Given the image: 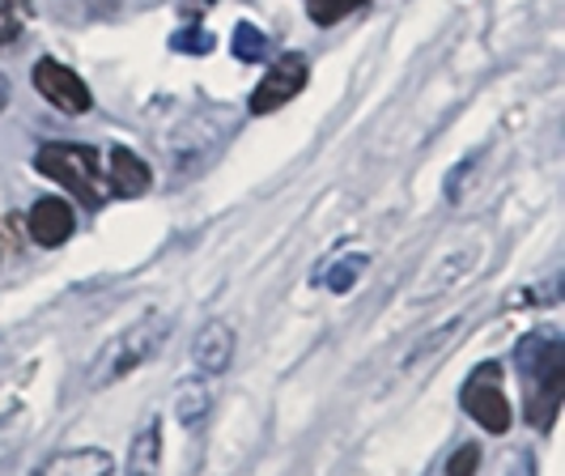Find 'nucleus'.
Masks as SVG:
<instances>
[{"label":"nucleus","mask_w":565,"mask_h":476,"mask_svg":"<svg viewBox=\"0 0 565 476\" xmlns=\"http://www.w3.org/2000/svg\"><path fill=\"white\" fill-rule=\"evenodd\" d=\"M9 107V85H4V77H0V112Z\"/></svg>","instance_id":"nucleus-17"},{"label":"nucleus","mask_w":565,"mask_h":476,"mask_svg":"<svg viewBox=\"0 0 565 476\" xmlns=\"http://www.w3.org/2000/svg\"><path fill=\"white\" fill-rule=\"evenodd\" d=\"M362 268H366V255H353V260H344L340 268H332V277H328V285H332L337 294H344V289H349V285L358 281V273H362Z\"/></svg>","instance_id":"nucleus-16"},{"label":"nucleus","mask_w":565,"mask_h":476,"mask_svg":"<svg viewBox=\"0 0 565 476\" xmlns=\"http://www.w3.org/2000/svg\"><path fill=\"white\" fill-rule=\"evenodd\" d=\"M158 468H162V425L153 421V425H145L141 434L132 438V451H128L124 473L128 476H158Z\"/></svg>","instance_id":"nucleus-10"},{"label":"nucleus","mask_w":565,"mask_h":476,"mask_svg":"<svg viewBox=\"0 0 565 476\" xmlns=\"http://www.w3.org/2000/svg\"><path fill=\"white\" fill-rule=\"evenodd\" d=\"M34 89L64 115H85L94 107L89 85H85L68 64H60V60H39V64H34Z\"/></svg>","instance_id":"nucleus-4"},{"label":"nucleus","mask_w":565,"mask_h":476,"mask_svg":"<svg viewBox=\"0 0 565 476\" xmlns=\"http://www.w3.org/2000/svg\"><path fill=\"white\" fill-rule=\"evenodd\" d=\"M477 468H481V447H472V443H463L447 459V476H477Z\"/></svg>","instance_id":"nucleus-14"},{"label":"nucleus","mask_w":565,"mask_h":476,"mask_svg":"<svg viewBox=\"0 0 565 476\" xmlns=\"http://www.w3.org/2000/svg\"><path fill=\"white\" fill-rule=\"evenodd\" d=\"M366 0H311V22L319 27H337L349 13H358Z\"/></svg>","instance_id":"nucleus-12"},{"label":"nucleus","mask_w":565,"mask_h":476,"mask_svg":"<svg viewBox=\"0 0 565 476\" xmlns=\"http://www.w3.org/2000/svg\"><path fill=\"white\" fill-rule=\"evenodd\" d=\"M170 332V315H145L141 324H132L124 337L115 340L111 349H107V358L98 362V370H94V383L98 388H107V383H115V379H124V374H132L141 362H149L153 353H158V345L167 340Z\"/></svg>","instance_id":"nucleus-2"},{"label":"nucleus","mask_w":565,"mask_h":476,"mask_svg":"<svg viewBox=\"0 0 565 476\" xmlns=\"http://www.w3.org/2000/svg\"><path fill=\"white\" fill-rule=\"evenodd\" d=\"M30 239L39 243V247H60V243H68L73 239V230H77V218H73V204L60 197H43L34 209H30Z\"/></svg>","instance_id":"nucleus-6"},{"label":"nucleus","mask_w":565,"mask_h":476,"mask_svg":"<svg viewBox=\"0 0 565 476\" xmlns=\"http://www.w3.org/2000/svg\"><path fill=\"white\" fill-rule=\"evenodd\" d=\"M204 413H209V392H188V388H183V392H179V421H183V425H196V421H204Z\"/></svg>","instance_id":"nucleus-15"},{"label":"nucleus","mask_w":565,"mask_h":476,"mask_svg":"<svg viewBox=\"0 0 565 476\" xmlns=\"http://www.w3.org/2000/svg\"><path fill=\"white\" fill-rule=\"evenodd\" d=\"M264 47H268V39H264V30H255L252 22H243V27L234 30V56L238 60H259Z\"/></svg>","instance_id":"nucleus-13"},{"label":"nucleus","mask_w":565,"mask_h":476,"mask_svg":"<svg viewBox=\"0 0 565 476\" xmlns=\"http://www.w3.org/2000/svg\"><path fill=\"white\" fill-rule=\"evenodd\" d=\"M111 473H115V459L98 447L64 451V455L47 459V464L39 468V476H111Z\"/></svg>","instance_id":"nucleus-9"},{"label":"nucleus","mask_w":565,"mask_h":476,"mask_svg":"<svg viewBox=\"0 0 565 476\" xmlns=\"http://www.w3.org/2000/svg\"><path fill=\"white\" fill-rule=\"evenodd\" d=\"M149 167L132 149H111V162H107V188L115 197H145L149 192Z\"/></svg>","instance_id":"nucleus-8"},{"label":"nucleus","mask_w":565,"mask_h":476,"mask_svg":"<svg viewBox=\"0 0 565 476\" xmlns=\"http://www.w3.org/2000/svg\"><path fill=\"white\" fill-rule=\"evenodd\" d=\"M192 362H196L200 374H222L230 362H234V328L226 319H213L196 332V345H192Z\"/></svg>","instance_id":"nucleus-7"},{"label":"nucleus","mask_w":565,"mask_h":476,"mask_svg":"<svg viewBox=\"0 0 565 476\" xmlns=\"http://www.w3.org/2000/svg\"><path fill=\"white\" fill-rule=\"evenodd\" d=\"M39 174L56 179L60 188H68L89 209H98L107 200V174L98 170V149L94 145H43L34 154Z\"/></svg>","instance_id":"nucleus-1"},{"label":"nucleus","mask_w":565,"mask_h":476,"mask_svg":"<svg viewBox=\"0 0 565 476\" xmlns=\"http://www.w3.org/2000/svg\"><path fill=\"white\" fill-rule=\"evenodd\" d=\"M307 77H311L307 56H298V52L281 56L268 73H264V77H259V85H255L252 112L268 115V112H277V107H285L294 94H302V89H307Z\"/></svg>","instance_id":"nucleus-3"},{"label":"nucleus","mask_w":565,"mask_h":476,"mask_svg":"<svg viewBox=\"0 0 565 476\" xmlns=\"http://www.w3.org/2000/svg\"><path fill=\"white\" fill-rule=\"evenodd\" d=\"M30 22V0H0V47L18 43Z\"/></svg>","instance_id":"nucleus-11"},{"label":"nucleus","mask_w":565,"mask_h":476,"mask_svg":"<svg viewBox=\"0 0 565 476\" xmlns=\"http://www.w3.org/2000/svg\"><path fill=\"white\" fill-rule=\"evenodd\" d=\"M493 374H502L498 366H481L472 374V383L463 388V409L472 413V421L489 430V434H507L510 430V400L502 395V388L493 383Z\"/></svg>","instance_id":"nucleus-5"}]
</instances>
